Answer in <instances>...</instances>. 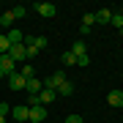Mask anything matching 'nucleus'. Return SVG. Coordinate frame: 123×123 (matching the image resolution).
Here are the masks:
<instances>
[{"instance_id":"obj_1","label":"nucleus","mask_w":123,"mask_h":123,"mask_svg":"<svg viewBox=\"0 0 123 123\" xmlns=\"http://www.w3.org/2000/svg\"><path fill=\"white\" fill-rule=\"evenodd\" d=\"M8 57H11L14 63H22V60H27V47H25V44H11Z\"/></svg>"},{"instance_id":"obj_2","label":"nucleus","mask_w":123,"mask_h":123,"mask_svg":"<svg viewBox=\"0 0 123 123\" xmlns=\"http://www.w3.org/2000/svg\"><path fill=\"white\" fill-rule=\"evenodd\" d=\"M0 74H3V77H6V74H8V77L17 74V63H14L8 55H0Z\"/></svg>"},{"instance_id":"obj_3","label":"nucleus","mask_w":123,"mask_h":123,"mask_svg":"<svg viewBox=\"0 0 123 123\" xmlns=\"http://www.w3.org/2000/svg\"><path fill=\"white\" fill-rule=\"evenodd\" d=\"M60 82H66V74H49V77H44V88H49V90H57Z\"/></svg>"},{"instance_id":"obj_4","label":"nucleus","mask_w":123,"mask_h":123,"mask_svg":"<svg viewBox=\"0 0 123 123\" xmlns=\"http://www.w3.org/2000/svg\"><path fill=\"white\" fill-rule=\"evenodd\" d=\"M33 8H36V11H38V14H41V17H47V19H49V17H55V14H57V8H55V6H52V3H36V6H33Z\"/></svg>"},{"instance_id":"obj_5","label":"nucleus","mask_w":123,"mask_h":123,"mask_svg":"<svg viewBox=\"0 0 123 123\" xmlns=\"http://www.w3.org/2000/svg\"><path fill=\"white\" fill-rule=\"evenodd\" d=\"M11 115H14L19 123H25V120H30V107H22V104H19V107H14V110H11Z\"/></svg>"},{"instance_id":"obj_6","label":"nucleus","mask_w":123,"mask_h":123,"mask_svg":"<svg viewBox=\"0 0 123 123\" xmlns=\"http://www.w3.org/2000/svg\"><path fill=\"white\" fill-rule=\"evenodd\" d=\"M25 82H27V79H25L22 74H19V71L8 77V88H11V90H22V88H25Z\"/></svg>"},{"instance_id":"obj_7","label":"nucleus","mask_w":123,"mask_h":123,"mask_svg":"<svg viewBox=\"0 0 123 123\" xmlns=\"http://www.w3.org/2000/svg\"><path fill=\"white\" fill-rule=\"evenodd\" d=\"M47 118V110H44V104H38V107H30V120L33 123H44Z\"/></svg>"},{"instance_id":"obj_8","label":"nucleus","mask_w":123,"mask_h":123,"mask_svg":"<svg viewBox=\"0 0 123 123\" xmlns=\"http://www.w3.org/2000/svg\"><path fill=\"white\" fill-rule=\"evenodd\" d=\"M55 98H57V93H55V90H49V88H41V93H38V101H41L44 107H47V104H52Z\"/></svg>"},{"instance_id":"obj_9","label":"nucleus","mask_w":123,"mask_h":123,"mask_svg":"<svg viewBox=\"0 0 123 123\" xmlns=\"http://www.w3.org/2000/svg\"><path fill=\"white\" fill-rule=\"evenodd\" d=\"M107 101H110V107H123V90H110Z\"/></svg>"},{"instance_id":"obj_10","label":"nucleus","mask_w":123,"mask_h":123,"mask_svg":"<svg viewBox=\"0 0 123 123\" xmlns=\"http://www.w3.org/2000/svg\"><path fill=\"white\" fill-rule=\"evenodd\" d=\"M25 90L27 93H30V96H38V93H41V82H38V79H27V82H25Z\"/></svg>"},{"instance_id":"obj_11","label":"nucleus","mask_w":123,"mask_h":123,"mask_svg":"<svg viewBox=\"0 0 123 123\" xmlns=\"http://www.w3.org/2000/svg\"><path fill=\"white\" fill-rule=\"evenodd\" d=\"M57 96H71V93H74V85H71L68 82V79H66V82H60V85H57Z\"/></svg>"},{"instance_id":"obj_12","label":"nucleus","mask_w":123,"mask_h":123,"mask_svg":"<svg viewBox=\"0 0 123 123\" xmlns=\"http://www.w3.org/2000/svg\"><path fill=\"white\" fill-rule=\"evenodd\" d=\"M96 22H101V25L112 22V11H110V8H101V11H96Z\"/></svg>"},{"instance_id":"obj_13","label":"nucleus","mask_w":123,"mask_h":123,"mask_svg":"<svg viewBox=\"0 0 123 123\" xmlns=\"http://www.w3.org/2000/svg\"><path fill=\"white\" fill-rule=\"evenodd\" d=\"M6 38H8V44H22L25 36L19 33V30H8V33H6Z\"/></svg>"},{"instance_id":"obj_14","label":"nucleus","mask_w":123,"mask_h":123,"mask_svg":"<svg viewBox=\"0 0 123 123\" xmlns=\"http://www.w3.org/2000/svg\"><path fill=\"white\" fill-rule=\"evenodd\" d=\"M71 52H74V57H79V55H88V47H85V41H82V38H79V41H74Z\"/></svg>"},{"instance_id":"obj_15","label":"nucleus","mask_w":123,"mask_h":123,"mask_svg":"<svg viewBox=\"0 0 123 123\" xmlns=\"http://www.w3.org/2000/svg\"><path fill=\"white\" fill-rule=\"evenodd\" d=\"M0 25H3L6 30H11V25H14V14H11V11H6L3 17H0Z\"/></svg>"},{"instance_id":"obj_16","label":"nucleus","mask_w":123,"mask_h":123,"mask_svg":"<svg viewBox=\"0 0 123 123\" xmlns=\"http://www.w3.org/2000/svg\"><path fill=\"white\" fill-rule=\"evenodd\" d=\"M93 25H96V14H85V17H82V27H85V30H90Z\"/></svg>"},{"instance_id":"obj_17","label":"nucleus","mask_w":123,"mask_h":123,"mask_svg":"<svg viewBox=\"0 0 123 123\" xmlns=\"http://www.w3.org/2000/svg\"><path fill=\"white\" fill-rule=\"evenodd\" d=\"M19 74H22L25 79H33V77H36V68L30 66V63H25V66H22V71H19Z\"/></svg>"},{"instance_id":"obj_18","label":"nucleus","mask_w":123,"mask_h":123,"mask_svg":"<svg viewBox=\"0 0 123 123\" xmlns=\"http://www.w3.org/2000/svg\"><path fill=\"white\" fill-rule=\"evenodd\" d=\"M8 49H11V44H8V38H6L3 33H0V55H8Z\"/></svg>"},{"instance_id":"obj_19","label":"nucleus","mask_w":123,"mask_h":123,"mask_svg":"<svg viewBox=\"0 0 123 123\" xmlns=\"http://www.w3.org/2000/svg\"><path fill=\"white\" fill-rule=\"evenodd\" d=\"M11 14H14V19H25V14H27V8H25V6H17V8H14Z\"/></svg>"},{"instance_id":"obj_20","label":"nucleus","mask_w":123,"mask_h":123,"mask_svg":"<svg viewBox=\"0 0 123 123\" xmlns=\"http://www.w3.org/2000/svg\"><path fill=\"white\" fill-rule=\"evenodd\" d=\"M63 63H66V66H74V63H77L74 52H63Z\"/></svg>"},{"instance_id":"obj_21","label":"nucleus","mask_w":123,"mask_h":123,"mask_svg":"<svg viewBox=\"0 0 123 123\" xmlns=\"http://www.w3.org/2000/svg\"><path fill=\"white\" fill-rule=\"evenodd\" d=\"M112 25L118 27V30H123V14H112Z\"/></svg>"},{"instance_id":"obj_22","label":"nucleus","mask_w":123,"mask_h":123,"mask_svg":"<svg viewBox=\"0 0 123 123\" xmlns=\"http://www.w3.org/2000/svg\"><path fill=\"white\" fill-rule=\"evenodd\" d=\"M33 44H36V49H47V38H44V36H36Z\"/></svg>"},{"instance_id":"obj_23","label":"nucleus","mask_w":123,"mask_h":123,"mask_svg":"<svg viewBox=\"0 0 123 123\" xmlns=\"http://www.w3.org/2000/svg\"><path fill=\"white\" fill-rule=\"evenodd\" d=\"M88 63H90V57H88V55H79V57H77V63H74V66H88Z\"/></svg>"},{"instance_id":"obj_24","label":"nucleus","mask_w":123,"mask_h":123,"mask_svg":"<svg viewBox=\"0 0 123 123\" xmlns=\"http://www.w3.org/2000/svg\"><path fill=\"white\" fill-rule=\"evenodd\" d=\"M11 112V107L8 104H3V101H0V115H3V118H6V115H8Z\"/></svg>"},{"instance_id":"obj_25","label":"nucleus","mask_w":123,"mask_h":123,"mask_svg":"<svg viewBox=\"0 0 123 123\" xmlns=\"http://www.w3.org/2000/svg\"><path fill=\"white\" fill-rule=\"evenodd\" d=\"M38 104H41L38 96H30V98H27V107H38Z\"/></svg>"},{"instance_id":"obj_26","label":"nucleus","mask_w":123,"mask_h":123,"mask_svg":"<svg viewBox=\"0 0 123 123\" xmlns=\"http://www.w3.org/2000/svg\"><path fill=\"white\" fill-rule=\"evenodd\" d=\"M66 123H82V118H79V115H68Z\"/></svg>"},{"instance_id":"obj_27","label":"nucleus","mask_w":123,"mask_h":123,"mask_svg":"<svg viewBox=\"0 0 123 123\" xmlns=\"http://www.w3.org/2000/svg\"><path fill=\"white\" fill-rule=\"evenodd\" d=\"M0 123H6V118H3V115H0Z\"/></svg>"},{"instance_id":"obj_28","label":"nucleus","mask_w":123,"mask_h":123,"mask_svg":"<svg viewBox=\"0 0 123 123\" xmlns=\"http://www.w3.org/2000/svg\"><path fill=\"white\" fill-rule=\"evenodd\" d=\"M0 77H3V74H0Z\"/></svg>"},{"instance_id":"obj_29","label":"nucleus","mask_w":123,"mask_h":123,"mask_svg":"<svg viewBox=\"0 0 123 123\" xmlns=\"http://www.w3.org/2000/svg\"><path fill=\"white\" fill-rule=\"evenodd\" d=\"M120 33H123V30H120Z\"/></svg>"}]
</instances>
